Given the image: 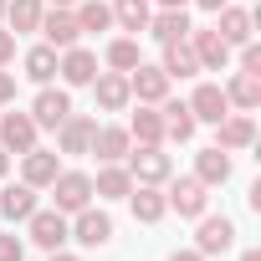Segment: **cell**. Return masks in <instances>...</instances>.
<instances>
[{
    "label": "cell",
    "instance_id": "cell-1",
    "mask_svg": "<svg viewBox=\"0 0 261 261\" xmlns=\"http://www.w3.org/2000/svg\"><path fill=\"white\" fill-rule=\"evenodd\" d=\"M128 164V174H134V185H164L169 174H174V164H169V154L159 149V144H139V149H128L123 154Z\"/></svg>",
    "mask_w": 261,
    "mask_h": 261
},
{
    "label": "cell",
    "instance_id": "cell-2",
    "mask_svg": "<svg viewBox=\"0 0 261 261\" xmlns=\"http://www.w3.org/2000/svg\"><path fill=\"white\" fill-rule=\"evenodd\" d=\"M51 195H57V210H62V215H77L82 205H92V174L62 169V174L51 179Z\"/></svg>",
    "mask_w": 261,
    "mask_h": 261
},
{
    "label": "cell",
    "instance_id": "cell-3",
    "mask_svg": "<svg viewBox=\"0 0 261 261\" xmlns=\"http://www.w3.org/2000/svg\"><path fill=\"white\" fill-rule=\"evenodd\" d=\"M169 190H164V200H169V210H179L185 220H200L205 215V205H210V185H200L195 174L190 179H164Z\"/></svg>",
    "mask_w": 261,
    "mask_h": 261
},
{
    "label": "cell",
    "instance_id": "cell-4",
    "mask_svg": "<svg viewBox=\"0 0 261 261\" xmlns=\"http://www.w3.org/2000/svg\"><path fill=\"white\" fill-rule=\"evenodd\" d=\"M185 41H190V51L200 57V72H225V67H230V46L220 41V31H215V26H200V31L190 26V36H185Z\"/></svg>",
    "mask_w": 261,
    "mask_h": 261
},
{
    "label": "cell",
    "instance_id": "cell-5",
    "mask_svg": "<svg viewBox=\"0 0 261 261\" xmlns=\"http://www.w3.org/2000/svg\"><path fill=\"white\" fill-rule=\"evenodd\" d=\"M51 134H57V149L77 159V154H87V149H92V134H97V118H82V113H67V118H62V123L51 128Z\"/></svg>",
    "mask_w": 261,
    "mask_h": 261
},
{
    "label": "cell",
    "instance_id": "cell-6",
    "mask_svg": "<svg viewBox=\"0 0 261 261\" xmlns=\"http://www.w3.org/2000/svg\"><path fill=\"white\" fill-rule=\"evenodd\" d=\"M0 149L16 159L26 149H36V118L31 113H0Z\"/></svg>",
    "mask_w": 261,
    "mask_h": 261
},
{
    "label": "cell",
    "instance_id": "cell-7",
    "mask_svg": "<svg viewBox=\"0 0 261 261\" xmlns=\"http://www.w3.org/2000/svg\"><path fill=\"white\" fill-rule=\"evenodd\" d=\"M31 241L41 246V251H62L67 241H72V230H67V215L62 210H31Z\"/></svg>",
    "mask_w": 261,
    "mask_h": 261
},
{
    "label": "cell",
    "instance_id": "cell-8",
    "mask_svg": "<svg viewBox=\"0 0 261 261\" xmlns=\"http://www.w3.org/2000/svg\"><path fill=\"white\" fill-rule=\"evenodd\" d=\"M128 92H134L139 102H149V108H159V102L169 97V77H164V67H149V62H139L134 72H128Z\"/></svg>",
    "mask_w": 261,
    "mask_h": 261
},
{
    "label": "cell",
    "instance_id": "cell-9",
    "mask_svg": "<svg viewBox=\"0 0 261 261\" xmlns=\"http://www.w3.org/2000/svg\"><path fill=\"white\" fill-rule=\"evenodd\" d=\"M236 246V225L225 215H200V230H195V251L200 256H220Z\"/></svg>",
    "mask_w": 261,
    "mask_h": 261
},
{
    "label": "cell",
    "instance_id": "cell-10",
    "mask_svg": "<svg viewBox=\"0 0 261 261\" xmlns=\"http://www.w3.org/2000/svg\"><path fill=\"white\" fill-rule=\"evenodd\" d=\"M87 87L97 92V108L102 113H123L128 102H134V92H128V72H97Z\"/></svg>",
    "mask_w": 261,
    "mask_h": 261
},
{
    "label": "cell",
    "instance_id": "cell-11",
    "mask_svg": "<svg viewBox=\"0 0 261 261\" xmlns=\"http://www.w3.org/2000/svg\"><path fill=\"white\" fill-rule=\"evenodd\" d=\"M41 36H46V46H57V51H67V46H77V16L67 11V6H57V11H41V26H36Z\"/></svg>",
    "mask_w": 261,
    "mask_h": 261
},
{
    "label": "cell",
    "instance_id": "cell-12",
    "mask_svg": "<svg viewBox=\"0 0 261 261\" xmlns=\"http://www.w3.org/2000/svg\"><path fill=\"white\" fill-rule=\"evenodd\" d=\"M57 174H62V159H57L51 149H26V154H21V179H26L31 190H51Z\"/></svg>",
    "mask_w": 261,
    "mask_h": 261
},
{
    "label": "cell",
    "instance_id": "cell-13",
    "mask_svg": "<svg viewBox=\"0 0 261 261\" xmlns=\"http://www.w3.org/2000/svg\"><path fill=\"white\" fill-rule=\"evenodd\" d=\"M67 230H72V241H82V246H108V241H113V220H108V210H92V205H82L77 220H72Z\"/></svg>",
    "mask_w": 261,
    "mask_h": 261
},
{
    "label": "cell",
    "instance_id": "cell-14",
    "mask_svg": "<svg viewBox=\"0 0 261 261\" xmlns=\"http://www.w3.org/2000/svg\"><path fill=\"white\" fill-rule=\"evenodd\" d=\"M57 72H62L67 87H87V82L97 77V57H92L87 46H67V51L57 57Z\"/></svg>",
    "mask_w": 261,
    "mask_h": 261
},
{
    "label": "cell",
    "instance_id": "cell-15",
    "mask_svg": "<svg viewBox=\"0 0 261 261\" xmlns=\"http://www.w3.org/2000/svg\"><path fill=\"white\" fill-rule=\"evenodd\" d=\"M190 113H195V123H220V118L230 113L225 87H220V82H200V87H195V97H190Z\"/></svg>",
    "mask_w": 261,
    "mask_h": 261
},
{
    "label": "cell",
    "instance_id": "cell-16",
    "mask_svg": "<svg viewBox=\"0 0 261 261\" xmlns=\"http://www.w3.org/2000/svg\"><path fill=\"white\" fill-rule=\"evenodd\" d=\"M67 113H72V97H67L62 87H41V92H36V102H31V118H36V128H57Z\"/></svg>",
    "mask_w": 261,
    "mask_h": 261
},
{
    "label": "cell",
    "instance_id": "cell-17",
    "mask_svg": "<svg viewBox=\"0 0 261 261\" xmlns=\"http://www.w3.org/2000/svg\"><path fill=\"white\" fill-rule=\"evenodd\" d=\"M128 205H134V220H144V225L164 220V210H169V200H164L159 185H134V190H128Z\"/></svg>",
    "mask_w": 261,
    "mask_h": 261
},
{
    "label": "cell",
    "instance_id": "cell-18",
    "mask_svg": "<svg viewBox=\"0 0 261 261\" xmlns=\"http://www.w3.org/2000/svg\"><path fill=\"white\" fill-rule=\"evenodd\" d=\"M159 118H164V139H179V144L195 139V128H200L195 113H190V102H174V97L159 102Z\"/></svg>",
    "mask_w": 261,
    "mask_h": 261
},
{
    "label": "cell",
    "instance_id": "cell-19",
    "mask_svg": "<svg viewBox=\"0 0 261 261\" xmlns=\"http://www.w3.org/2000/svg\"><path fill=\"white\" fill-rule=\"evenodd\" d=\"M215 31H220L225 46L251 41V11H241V6H220V11H215Z\"/></svg>",
    "mask_w": 261,
    "mask_h": 261
},
{
    "label": "cell",
    "instance_id": "cell-20",
    "mask_svg": "<svg viewBox=\"0 0 261 261\" xmlns=\"http://www.w3.org/2000/svg\"><path fill=\"white\" fill-rule=\"evenodd\" d=\"M134 149V139H128V128H97L92 134V149L87 154H97L102 164H123V154Z\"/></svg>",
    "mask_w": 261,
    "mask_h": 261
},
{
    "label": "cell",
    "instance_id": "cell-21",
    "mask_svg": "<svg viewBox=\"0 0 261 261\" xmlns=\"http://www.w3.org/2000/svg\"><path fill=\"white\" fill-rule=\"evenodd\" d=\"M128 190H134V174H128L123 164H102L97 179H92V195L97 200H128Z\"/></svg>",
    "mask_w": 261,
    "mask_h": 261
},
{
    "label": "cell",
    "instance_id": "cell-22",
    "mask_svg": "<svg viewBox=\"0 0 261 261\" xmlns=\"http://www.w3.org/2000/svg\"><path fill=\"white\" fill-rule=\"evenodd\" d=\"M225 102L241 108V113L261 108V77H256V72H236V77L225 82Z\"/></svg>",
    "mask_w": 261,
    "mask_h": 261
},
{
    "label": "cell",
    "instance_id": "cell-23",
    "mask_svg": "<svg viewBox=\"0 0 261 261\" xmlns=\"http://www.w3.org/2000/svg\"><path fill=\"white\" fill-rule=\"evenodd\" d=\"M215 128H220V139H215V149H246V144L256 139V123H251L246 113H225V118H220Z\"/></svg>",
    "mask_w": 261,
    "mask_h": 261
},
{
    "label": "cell",
    "instance_id": "cell-24",
    "mask_svg": "<svg viewBox=\"0 0 261 261\" xmlns=\"http://www.w3.org/2000/svg\"><path fill=\"white\" fill-rule=\"evenodd\" d=\"M31 210H36V190L26 179L0 190V215H6V220H31Z\"/></svg>",
    "mask_w": 261,
    "mask_h": 261
},
{
    "label": "cell",
    "instance_id": "cell-25",
    "mask_svg": "<svg viewBox=\"0 0 261 261\" xmlns=\"http://www.w3.org/2000/svg\"><path fill=\"white\" fill-rule=\"evenodd\" d=\"M128 139L134 144H164V118H159V108H139L134 118H128Z\"/></svg>",
    "mask_w": 261,
    "mask_h": 261
},
{
    "label": "cell",
    "instance_id": "cell-26",
    "mask_svg": "<svg viewBox=\"0 0 261 261\" xmlns=\"http://www.w3.org/2000/svg\"><path fill=\"white\" fill-rule=\"evenodd\" d=\"M149 36L164 41V46H174V41L190 36V16L185 11H159V16H149Z\"/></svg>",
    "mask_w": 261,
    "mask_h": 261
},
{
    "label": "cell",
    "instance_id": "cell-27",
    "mask_svg": "<svg viewBox=\"0 0 261 261\" xmlns=\"http://www.w3.org/2000/svg\"><path fill=\"white\" fill-rule=\"evenodd\" d=\"M195 179H200V185H225V179H230V149H200Z\"/></svg>",
    "mask_w": 261,
    "mask_h": 261
},
{
    "label": "cell",
    "instance_id": "cell-28",
    "mask_svg": "<svg viewBox=\"0 0 261 261\" xmlns=\"http://www.w3.org/2000/svg\"><path fill=\"white\" fill-rule=\"evenodd\" d=\"M159 67H164V77L174 82V77H195V72H200V57L190 51V41H174V46H164V62H159Z\"/></svg>",
    "mask_w": 261,
    "mask_h": 261
},
{
    "label": "cell",
    "instance_id": "cell-29",
    "mask_svg": "<svg viewBox=\"0 0 261 261\" xmlns=\"http://www.w3.org/2000/svg\"><path fill=\"white\" fill-rule=\"evenodd\" d=\"M41 11H46L41 0H6V26H11L16 36H21V31H36V26H41Z\"/></svg>",
    "mask_w": 261,
    "mask_h": 261
},
{
    "label": "cell",
    "instance_id": "cell-30",
    "mask_svg": "<svg viewBox=\"0 0 261 261\" xmlns=\"http://www.w3.org/2000/svg\"><path fill=\"white\" fill-rule=\"evenodd\" d=\"M149 0H113V26L123 31H149Z\"/></svg>",
    "mask_w": 261,
    "mask_h": 261
},
{
    "label": "cell",
    "instance_id": "cell-31",
    "mask_svg": "<svg viewBox=\"0 0 261 261\" xmlns=\"http://www.w3.org/2000/svg\"><path fill=\"white\" fill-rule=\"evenodd\" d=\"M26 77L46 87V82L57 77V46H31V51H26Z\"/></svg>",
    "mask_w": 261,
    "mask_h": 261
},
{
    "label": "cell",
    "instance_id": "cell-32",
    "mask_svg": "<svg viewBox=\"0 0 261 261\" xmlns=\"http://www.w3.org/2000/svg\"><path fill=\"white\" fill-rule=\"evenodd\" d=\"M139 62H144V51H139V41H134V36L108 41V67H113V72H134Z\"/></svg>",
    "mask_w": 261,
    "mask_h": 261
},
{
    "label": "cell",
    "instance_id": "cell-33",
    "mask_svg": "<svg viewBox=\"0 0 261 261\" xmlns=\"http://www.w3.org/2000/svg\"><path fill=\"white\" fill-rule=\"evenodd\" d=\"M72 16H77V31H108L113 26V6H102V0H82Z\"/></svg>",
    "mask_w": 261,
    "mask_h": 261
},
{
    "label": "cell",
    "instance_id": "cell-34",
    "mask_svg": "<svg viewBox=\"0 0 261 261\" xmlns=\"http://www.w3.org/2000/svg\"><path fill=\"white\" fill-rule=\"evenodd\" d=\"M0 261H26V246H21V236L0 230Z\"/></svg>",
    "mask_w": 261,
    "mask_h": 261
},
{
    "label": "cell",
    "instance_id": "cell-35",
    "mask_svg": "<svg viewBox=\"0 0 261 261\" xmlns=\"http://www.w3.org/2000/svg\"><path fill=\"white\" fill-rule=\"evenodd\" d=\"M241 72H256L261 77V46L256 41H241Z\"/></svg>",
    "mask_w": 261,
    "mask_h": 261
},
{
    "label": "cell",
    "instance_id": "cell-36",
    "mask_svg": "<svg viewBox=\"0 0 261 261\" xmlns=\"http://www.w3.org/2000/svg\"><path fill=\"white\" fill-rule=\"evenodd\" d=\"M6 62H16V31L0 26V67H6Z\"/></svg>",
    "mask_w": 261,
    "mask_h": 261
},
{
    "label": "cell",
    "instance_id": "cell-37",
    "mask_svg": "<svg viewBox=\"0 0 261 261\" xmlns=\"http://www.w3.org/2000/svg\"><path fill=\"white\" fill-rule=\"evenodd\" d=\"M6 102H16V77L0 67V108H6Z\"/></svg>",
    "mask_w": 261,
    "mask_h": 261
},
{
    "label": "cell",
    "instance_id": "cell-38",
    "mask_svg": "<svg viewBox=\"0 0 261 261\" xmlns=\"http://www.w3.org/2000/svg\"><path fill=\"white\" fill-rule=\"evenodd\" d=\"M169 261H205V256H200V251H174Z\"/></svg>",
    "mask_w": 261,
    "mask_h": 261
},
{
    "label": "cell",
    "instance_id": "cell-39",
    "mask_svg": "<svg viewBox=\"0 0 261 261\" xmlns=\"http://www.w3.org/2000/svg\"><path fill=\"white\" fill-rule=\"evenodd\" d=\"M190 0H159V11H185Z\"/></svg>",
    "mask_w": 261,
    "mask_h": 261
},
{
    "label": "cell",
    "instance_id": "cell-40",
    "mask_svg": "<svg viewBox=\"0 0 261 261\" xmlns=\"http://www.w3.org/2000/svg\"><path fill=\"white\" fill-rule=\"evenodd\" d=\"M6 174H11V154H6V149H0V179H6Z\"/></svg>",
    "mask_w": 261,
    "mask_h": 261
},
{
    "label": "cell",
    "instance_id": "cell-41",
    "mask_svg": "<svg viewBox=\"0 0 261 261\" xmlns=\"http://www.w3.org/2000/svg\"><path fill=\"white\" fill-rule=\"evenodd\" d=\"M195 6H205V11H220V6H225V0H195Z\"/></svg>",
    "mask_w": 261,
    "mask_h": 261
},
{
    "label": "cell",
    "instance_id": "cell-42",
    "mask_svg": "<svg viewBox=\"0 0 261 261\" xmlns=\"http://www.w3.org/2000/svg\"><path fill=\"white\" fill-rule=\"evenodd\" d=\"M51 261H77V256H67V251H51Z\"/></svg>",
    "mask_w": 261,
    "mask_h": 261
},
{
    "label": "cell",
    "instance_id": "cell-43",
    "mask_svg": "<svg viewBox=\"0 0 261 261\" xmlns=\"http://www.w3.org/2000/svg\"><path fill=\"white\" fill-rule=\"evenodd\" d=\"M241 261H261V251H246V256H241Z\"/></svg>",
    "mask_w": 261,
    "mask_h": 261
},
{
    "label": "cell",
    "instance_id": "cell-44",
    "mask_svg": "<svg viewBox=\"0 0 261 261\" xmlns=\"http://www.w3.org/2000/svg\"><path fill=\"white\" fill-rule=\"evenodd\" d=\"M51 6H77V0H51Z\"/></svg>",
    "mask_w": 261,
    "mask_h": 261
},
{
    "label": "cell",
    "instance_id": "cell-45",
    "mask_svg": "<svg viewBox=\"0 0 261 261\" xmlns=\"http://www.w3.org/2000/svg\"><path fill=\"white\" fill-rule=\"evenodd\" d=\"M0 21H6V0H0Z\"/></svg>",
    "mask_w": 261,
    "mask_h": 261
}]
</instances>
